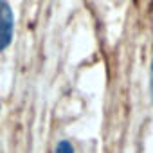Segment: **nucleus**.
Here are the masks:
<instances>
[{
	"instance_id": "3",
	"label": "nucleus",
	"mask_w": 153,
	"mask_h": 153,
	"mask_svg": "<svg viewBox=\"0 0 153 153\" xmlns=\"http://www.w3.org/2000/svg\"><path fill=\"white\" fill-rule=\"evenodd\" d=\"M56 153H74V148L68 140H59L56 146Z\"/></svg>"
},
{
	"instance_id": "2",
	"label": "nucleus",
	"mask_w": 153,
	"mask_h": 153,
	"mask_svg": "<svg viewBox=\"0 0 153 153\" xmlns=\"http://www.w3.org/2000/svg\"><path fill=\"white\" fill-rule=\"evenodd\" d=\"M151 36H153V9H151ZM149 97L153 105V47H151V65H149Z\"/></svg>"
},
{
	"instance_id": "1",
	"label": "nucleus",
	"mask_w": 153,
	"mask_h": 153,
	"mask_svg": "<svg viewBox=\"0 0 153 153\" xmlns=\"http://www.w3.org/2000/svg\"><path fill=\"white\" fill-rule=\"evenodd\" d=\"M15 34V16L13 9L6 0H0V51H6Z\"/></svg>"
}]
</instances>
